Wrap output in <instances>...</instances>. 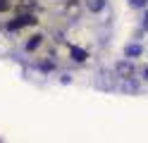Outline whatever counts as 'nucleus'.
<instances>
[{
  "label": "nucleus",
  "instance_id": "9d476101",
  "mask_svg": "<svg viewBox=\"0 0 148 143\" xmlns=\"http://www.w3.org/2000/svg\"><path fill=\"white\" fill-rule=\"evenodd\" d=\"M146 76H148V69H146Z\"/></svg>",
  "mask_w": 148,
  "mask_h": 143
},
{
  "label": "nucleus",
  "instance_id": "f03ea898",
  "mask_svg": "<svg viewBox=\"0 0 148 143\" xmlns=\"http://www.w3.org/2000/svg\"><path fill=\"white\" fill-rule=\"evenodd\" d=\"M79 7H81V0H69L67 5H62V12L67 17H77L79 14Z\"/></svg>",
  "mask_w": 148,
  "mask_h": 143
},
{
  "label": "nucleus",
  "instance_id": "39448f33",
  "mask_svg": "<svg viewBox=\"0 0 148 143\" xmlns=\"http://www.w3.org/2000/svg\"><path fill=\"white\" fill-rule=\"evenodd\" d=\"M86 7L91 12H100V10L105 7V0H86Z\"/></svg>",
  "mask_w": 148,
  "mask_h": 143
},
{
  "label": "nucleus",
  "instance_id": "1a4fd4ad",
  "mask_svg": "<svg viewBox=\"0 0 148 143\" xmlns=\"http://www.w3.org/2000/svg\"><path fill=\"white\" fill-rule=\"evenodd\" d=\"M10 7H12V3H10V0H0V12H7Z\"/></svg>",
  "mask_w": 148,
  "mask_h": 143
},
{
  "label": "nucleus",
  "instance_id": "0eeeda50",
  "mask_svg": "<svg viewBox=\"0 0 148 143\" xmlns=\"http://www.w3.org/2000/svg\"><path fill=\"white\" fill-rule=\"evenodd\" d=\"M41 43H43V36H31V41L26 43V50H36Z\"/></svg>",
  "mask_w": 148,
  "mask_h": 143
},
{
  "label": "nucleus",
  "instance_id": "6e6552de",
  "mask_svg": "<svg viewBox=\"0 0 148 143\" xmlns=\"http://www.w3.org/2000/svg\"><path fill=\"white\" fill-rule=\"evenodd\" d=\"M127 55H129V57H134V55H141V48H138V45H129V48H127Z\"/></svg>",
  "mask_w": 148,
  "mask_h": 143
},
{
  "label": "nucleus",
  "instance_id": "f257e3e1",
  "mask_svg": "<svg viewBox=\"0 0 148 143\" xmlns=\"http://www.w3.org/2000/svg\"><path fill=\"white\" fill-rule=\"evenodd\" d=\"M34 24H36L34 14H19L17 19H12V22L7 24V29H12V31H17V29H24V26H34Z\"/></svg>",
  "mask_w": 148,
  "mask_h": 143
},
{
  "label": "nucleus",
  "instance_id": "7ed1b4c3",
  "mask_svg": "<svg viewBox=\"0 0 148 143\" xmlns=\"http://www.w3.org/2000/svg\"><path fill=\"white\" fill-rule=\"evenodd\" d=\"M17 10H19V14H31L36 10V0H19V3H17Z\"/></svg>",
  "mask_w": 148,
  "mask_h": 143
},
{
  "label": "nucleus",
  "instance_id": "423d86ee",
  "mask_svg": "<svg viewBox=\"0 0 148 143\" xmlns=\"http://www.w3.org/2000/svg\"><path fill=\"white\" fill-rule=\"evenodd\" d=\"M86 50H79V48H72V60H77V62H86Z\"/></svg>",
  "mask_w": 148,
  "mask_h": 143
},
{
  "label": "nucleus",
  "instance_id": "20e7f679",
  "mask_svg": "<svg viewBox=\"0 0 148 143\" xmlns=\"http://www.w3.org/2000/svg\"><path fill=\"white\" fill-rule=\"evenodd\" d=\"M115 69H117V74L122 76V79H129V76H134V67L129 64V62H119Z\"/></svg>",
  "mask_w": 148,
  "mask_h": 143
}]
</instances>
